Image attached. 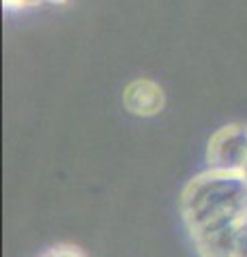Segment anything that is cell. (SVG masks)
<instances>
[{
  "mask_svg": "<svg viewBox=\"0 0 247 257\" xmlns=\"http://www.w3.org/2000/svg\"><path fill=\"white\" fill-rule=\"evenodd\" d=\"M125 105L135 116H155L163 107V90L150 79H135L125 90Z\"/></svg>",
  "mask_w": 247,
  "mask_h": 257,
  "instance_id": "obj_1",
  "label": "cell"
},
{
  "mask_svg": "<svg viewBox=\"0 0 247 257\" xmlns=\"http://www.w3.org/2000/svg\"><path fill=\"white\" fill-rule=\"evenodd\" d=\"M45 257H79V253L71 251V248H56V251L47 253Z\"/></svg>",
  "mask_w": 247,
  "mask_h": 257,
  "instance_id": "obj_2",
  "label": "cell"
}]
</instances>
